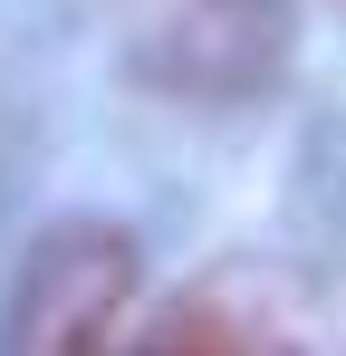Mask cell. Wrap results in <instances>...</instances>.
<instances>
[{
	"instance_id": "cell-1",
	"label": "cell",
	"mask_w": 346,
	"mask_h": 356,
	"mask_svg": "<svg viewBox=\"0 0 346 356\" xmlns=\"http://www.w3.org/2000/svg\"><path fill=\"white\" fill-rule=\"evenodd\" d=\"M125 308H135V241L106 232V222H77L19 270L10 347L19 356H115Z\"/></svg>"
},
{
	"instance_id": "cell-2",
	"label": "cell",
	"mask_w": 346,
	"mask_h": 356,
	"mask_svg": "<svg viewBox=\"0 0 346 356\" xmlns=\"http://www.w3.org/2000/svg\"><path fill=\"white\" fill-rule=\"evenodd\" d=\"M145 67L192 97H250L288 67V0H154Z\"/></svg>"
},
{
	"instance_id": "cell-3",
	"label": "cell",
	"mask_w": 346,
	"mask_h": 356,
	"mask_svg": "<svg viewBox=\"0 0 346 356\" xmlns=\"http://www.w3.org/2000/svg\"><path fill=\"white\" fill-rule=\"evenodd\" d=\"M115 356H240V337L222 327V308L192 289V298H173L164 318H145V327H135Z\"/></svg>"
}]
</instances>
